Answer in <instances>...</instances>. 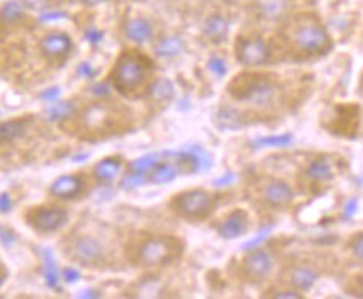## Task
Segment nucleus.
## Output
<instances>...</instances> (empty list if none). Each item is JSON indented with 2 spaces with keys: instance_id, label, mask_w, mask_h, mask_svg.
Listing matches in <instances>:
<instances>
[{
  "instance_id": "obj_41",
  "label": "nucleus",
  "mask_w": 363,
  "mask_h": 299,
  "mask_svg": "<svg viewBox=\"0 0 363 299\" xmlns=\"http://www.w3.org/2000/svg\"><path fill=\"white\" fill-rule=\"evenodd\" d=\"M269 231H272V227L264 229V231L262 232V235H259V236H256L253 241L246 242V244H245V247H246V249H251V247H256V246H258V244H259V242H263L264 239H267V236H268V232H269Z\"/></svg>"
},
{
  "instance_id": "obj_4",
  "label": "nucleus",
  "mask_w": 363,
  "mask_h": 299,
  "mask_svg": "<svg viewBox=\"0 0 363 299\" xmlns=\"http://www.w3.org/2000/svg\"><path fill=\"white\" fill-rule=\"evenodd\" d=\"M181 252H183V242L176 237H151L138 247L136 261L141 266L155 268V266L173 263L179 258Z\"/></svg>"
},
{
  "instance_id": "obj_39",
  "label": "nucleus",
  "mask_w": 363,
  "mask_h": 299,
  "mask_svg": "<svg viewBox=\"0 0 363 299\" xmlns=\"http://www.w3.org/2000/svg\"><path fill=\"white\" fill-rule=\"evenodd\" d=\"M59 96H60V89L59 87H52V89H48V91L42 92L40 99L45 101V102H54Z\"/></svg>"
},
{
  "instance_id": "obj_8",
  "label": "nucleus",
  "mask_w": 363,
  "mask_h": 299,
  "mask_svg": "<svg viewBox=\"0 0 363 299\" xmlns=\"http://www.w3.org/2000/svg\"><path fill=\"white\" fill-rule=\"evenodd\" d=\"M67 221V213L60 208H39L30 213L29 224L39 232H52Z\"/></svg>"
},
{
  "instance_id": "obj_35",
  "label": "nucleus",
  "mask_w": 363,
  "mask_h": 299,
  "mask_svg": "<svg viewBox=\"0 0 363 299\" xmlns=\"http://www.w3.org/2000/svg\"><path fill=\"white\" fill-rule=\"evenodd\" d=\"M62 18H67V13L62 11H44L39 13L40 22H54V21H62Z\"/></svg>"
},
{
  "instance_id": "obj_24",
  "label": "nucleus",
  "mask_w": 363,
  "mask_h": 299,
  "mask_svg": "<svg viewBox=\"0 0 363 299\" xmlns=\"http://www.w3.org/2000/svg\"><path fill=\"white\" fill-rule=\"evenodd\" d=\"M26 13V7L22 6L21 0H9L0 9V24L12 26L21 21Z\"/></svg>"
},
{
  "instance_id": "obj_40",
  "label": "nucleus",
  "mask_w": 363,
  "mask_h": 299,
  "mask_svg": "<svg viewBox=\"0 0 363 299\" xmlns=\"http://www.w3.org/2000/svg\"><path fill=\"white\" fill-rule=\"evenodd\" d=\"M357 209H358V201L357 199H350L347 203V205H345V211H343V218H345V219L353 218V216H355Z\"/></svg>"
},
{
  "instance_id": "obj_49",
  "label": "nucleus",
  "mask_w": 363,
  "mask_h": 299,
  "mask_svg": "<svg viewBox=\"0 0 363 299\" xmlns=\"http://www.w3.org/2000/svg\"><path fill=\"white\" fill-rule=\"evenodd\" d=\"M358 294H360V296L363 298V283H362V288H360V293H358Z\"/></svg>"
},
{
  "instance_id": "obj_47",
  "label": "nucleus",
  "mask_w": 363,
  "mask_h": 299,
  "mask_svg": "<svg viewBox=\"0 0 363 299\" xmlns=\"http://www.w3.org/2000/svg\"><path fill=\"white\" fill-rule=\"evenodd\" d=\"M81 2L87 7H96V6H99V4L104 2V0H81Z\"/></svg>"
},
{
  "instance_id": "obj_48",
  "label": "nucleus",
  "mask_w": 363,
  "mask_h": 299,
  "mask_svg": "<svg viewBox=\"0 0 363 299\" xmlns=\"http://www.w3.org/2000/svg\"><path fill=\"white\" fill-rule=\"evenodd\" d=\"M6 278H7V273H6V271L0 269V288H2V284L6 283Z\"/></svg>"
},
{
  "instance_id": "obj_16",
  "label": "nucleus",
  "mask_w": 363,
  "mask_h": 299,
  "mask_svg": "<svg viewBox=\"0 0 363 299\" xmlns=\"http://www.w3.org/2000/svg\"><path fill=\"white\" fill-rule=\"evenodd\" d=\"M228 32H230V22H228L223 16H220V13L208 17L206 22H204L203 34L206 35V39L209 42L221 44L223 40H226Z\"/></svg>"
},
{
  "instance_id": "obj_33",
  "label": "nucleus",
  "mask_w": 363,
  "mask_h": 299,
  "mask_svg": "<svg viewBox=\"0 0 363 299\" xmlns=\"http://www.w3.org/2000/svg\"><path fill=\"white\" fill-rule=\"evenodd\" d=\"M22 6L26 7V11H32V12H44L48 11L50 0H21Z\"/></svg>"
},
{
  "instance_id": "obj_1",
  "label": "nucleus",
  "mask_w": 363,
  "mask_h": 299,
  "mask_svg": "<svg viewBox=\"0 0 363 299\" xmlns=\"http://www.w3.org/2000/svg\"><path fill=\"white\" fill-rule=\"evenodd\" d=\"M152 69V62L146 55L128 50L118 59L113 71V84L121 94H131L146 82L149 71Z\"/></svg>"
},
{
  "instance_id": "obj_38",
  "label": "nucleus",
  "mask_w": 363,
  "mask_h": 299,
  "mask_svg": "<svg viewBox=\"0 0 363 299\" xmlns=\"http://www.w3.org/2000/svg\"><path fill=\"white\" fill-rule=\"evenodd\" d=\"M12 205H13V203H12V198H11V196H9L7 193H2V194H0V213H2V214L11 213Z\"/></svg>"
},
{
  "instance_id": "obj_9",
  "label": "nucleus",
  "mask_w": 363,
  "mask_h": 299,
  "mask_svg": "<svg viewBox=\"0 0 363 299\" xmlns=\"http://www.w3.org/2000/svg\"><path fill=\"white\" fill-rule=\"evenodd\" d=\"M295 194L285 181H269L263 188V201L274 209H285L293 203Z\"/></svg>"
},
{
  "instance_id": "obj_22",
  "label": "nucleus",
  "mask_w": 363,
  "mask_h": 299,
  "mask_svg": "<svg viewBox=\"0 0 363 299\" xmlns=\"http://www.w3.org/2000/svg\"><path fill=\"white\" fill-rule=\"evenodd\" d=\"M123 169V161L119 157H106L94 167V176L101 182H111L119 176Z\"/></svg>"
},
{
  "instance_id": "obj_32",
  "label": "nucleus",
  "mask_w": 363,
  "mask_h": 299,
  "mask_svg": "<svg viewBox=\"0 0 363 299\" xmlns=\"http://www.w3.org/2000/svg\"><path fill=\"white\" fill-rule=\"evenodd\" d=\"M17 242V235L4 224H0V244L4 247H12Z\"/></svg>"
},
{
  "instance_id": "obj_36",
  "label": "nucleus",
  "mask_w": 363,
  "mask_h": 299,
  "mask_svg": "<svg viewBox=\"0 0 363 299\" xmlns=\"http://www.w3.org/2000/svg\"><path fill=\"white\" fill-rule=\"evenodd\" d=\"M96 74H97V71L94 67H92L91 64H87V62L79 64V67H77V76L79 77L92 79V77H96Z\"/></svg>"
},
{
  "instance_id": "obj_42",
  "label": "nucleus",
  "mask_w": 363,
  "mask_h": 299,
  "mask_svg": "<svg viewBox=\"0 0 363 299\" xmlns=\"http://www.w3.org/2000/svg\"><path fill=\"white\" fill-rule=\"evenodd\" d=\"M109 86L106 82H101V84H96L94 87H92V92H94L96 96H99V97H108L109 96Z\"/></svg>"
},
{
  "instance_id": "obj_37",
  "label": "nucleus",
  "mask_w": 363,
  "mask_h": 299,
  "mask_svg": "<svg viewBox=\"0 0 363 299\" xmlns=\"http://www.w3.org/2000/svg\"><path fill=\"white\" fill-rule=\"evenodd\" d=\"M102 37H104V34H102L101 30H97L96 27H91V29H87V32H86V39L92 45L99 44V42L102 40Z\"/></svg>"
},
{
  "instance_id": "obj_15",
  "label": "nucleus",
  "mask_w": 363,
  "mask_h": 299,
  "mask_svg": "<svg viewBox=\"0 0 363 299\" xmlns=\"http://www.w3.org/2000/svg\"><path fill=\"white\" fill-rule=\"evenodd\" d=\"M82 191V179L79 176H60L50 186V194L60 199H74Z\"/></svg>"
},
{
  "instance_id": "obj_13",
  "label": "nucleus",
  "mask_w": 363,
  "mask_h": 299,
  "mask_svg": "<svg viewBox=\"0 0 363 299\" xmlns=\"http://www.w3.org/2000/svg\"><path fill=\"white\" fill-rule=\"evenodd\" d=\"M291 0H255V11L267 22H278L290 12Z\"/></svg>"
},
{
  "instance_id": "obj_46",
  "label": "nucleus",
  "mask_w": 363,
  "mask_h": 299,
  "mask_svg": "<svg viewBox=\"0 0 363 299\" xmlns=\"http://www.w3.org/2000/svg\"><path fill=\"white\" fill-rule=\"evenodd\" d=\"M233 179H235V176L228 174V176H225V177H221V179H218V181H216V186H225V184H228V182H231Z\"/></svg>"
},
{
  "instance_id": "obj_45",
  "label": "nucleus",
  "mask_w": 363,
  "mask_h": 299,
  "mask_svg": "<svg viewBox=\"0 0 363 299\" xmlns=\"http://www.w3.org/2000/svg\"><path fill=\"white\" fill-rule=\"evenodd\" d=\"M77 298H81V299H92V298H101V294L97 293V291H92V289H86V291H81L77 294Z\"/></svg>"
},
{
  "instance_id": "obj_25",
  "label": "nucleus",
  "mask_w": 363,
  "mask_h": 299,
  "mask_svg": "<svg viewBox=\"0 0 363 299\" xmlns=\"http://www.w3.org/2000/svg\"><path fill=\"white\" fill-rule=\"evenodd\" d=\"M40 256H42V259H44L45 283H48L49 288L59 291V271H57V264H55L52 252H50L49 249H40Z\"/></svg>"
},
{
  "instance_id": "obj_26",
  "label": "nucleus",
  "mask_w": 363,
  "mask_h": 299,
  "mask_svg": "<svg viewBox=\"0 0 363 299\" xmlns=\"http://www.w3.org/2000/svg\"><path fill=\"white\" fill-rule=\"evenodd\" d=\"M174 86L169 79H156L149 87V96L156 101H167L173 97Z\"/></svg>"
},
{
  "instance_id": "obj_28",
  "label": "nucleus",
  "mask_w": 363,
  "mask_h": 299,
  "mask_svg": "<svg viewBox=\"0 0 363 299\" xmlns=\"http://www.w3.org/2000/svg\"><path fill=\"white\" fill-rule=\"evenodd\" d=\"M76 111L74 102H59V104H52L48 109V119L50 123H60V120L71 118Z\"/></svg>"
},
{
  "instance_id": "obj_30",
  "label": "nucleus",
  "mask_w": 363,
  "mask_h": 299,
  "mask_svg": "<svg viewBox=\"0 0 363 299\" xmlns=\"http://www.w3.org/2000/svg\"><path fill=\"white\" fill-rule=\"evenodd\" d=\"M146 181H147L146 176L136 174V172H129V174L123 179V182H121V186H123V189H134Z\"/></svg>"
},
{
  "instance_id": "obj_11",
  "label": "nucleus",
  "mask_w": 363,
  "mask_h": 299,
  "mask_svg": "<svg viewBox=\"0 0 363 299\" xmlns=\"http://www.w3.org/2000/svg\"><path fill=\"white\" fill-rule=\"evenodd\" d=\"M72 39L64 32H52L40 40V50L45 57L60 59L72 50Z\"/></svg>"
},
{
  "instance_id": "obj_34",
  "label": "nucleus",
  "mask_w": 363,
  "mask_h": 299,
  "mask_svg": "<svg viewBox=\"0 0 363 299\" xmlns=\"http://www.w3.org/2000/svg\"><path fill=\"white\" fill-rule=\"evenodd\" d=\"M350 247H352L353 256H355L357 259L363 261V232H358V235L352 237Z\"/></svg>"
},
{
  "instance_id": "obj_2",
  "label": "nucleus",
  "mask_w": 363,
  "mask_h": 299,
  "mask_svg": "<svg viewBox=\"0 0 363 299\" xmlns=\"http://www.w3.org/2000/svg\"><path fill=\"white\" fill-rule=\"evenodd\" d=\"M230 94L241 102L253 106H268L278 94V84L267 76H246L236 77L230 86Z\"/></svg>"
},
{
  "instance_id": "obj_44",
  "label": "nucleus",
  "mask_w": 363,
  "mask_h": 299,
  "mask_svg": "<svg viewBox=\"0 0 363 299\" xmlns=\"http://www.w3.org/2000/svg\"><path fill=\"white\" fill-rule=\"evenodd\" d=\"M273 298H291V299H300L301 294L296 291H280V293H274Z\"/></svg>"
},
{
  "instance_id": "obj_20",
  "label": "nucleus",
  "mask_w": 363,
  "mask_h": 299,
  "mask_svg": "<svg viewBox=\"0 0 363 299\" xmlns=\"http://www.w3.org/2000/svg\"><path fill=\"white\" fill-rule=\"evenodd\" d=\"M181 174V167L178 162H160L155 169L149 172L147 181L152 184H167V182H173L176 177Z\"/></svg>"
},
{
  "instance_id": "obj_29",
  "label": "nucleus",
  "mask_w": 363,
  "mask_h": 299,
  "mask_svg": "<svg viewBox=\"0 0 363 299\" xmlns=\"http://www.w3.org/2000/svg\"><path fill=\"white\" fill-rule=\"evenodd\" d=\"M293 141L291 134L285 135H268V137H259L255 141L256 147H286Z\"/></svg>"
},
{
  "instance_id": "obj_43",
  "label": "nucleus",
  "mask_w": 363,
  "mask_h": 299,
  "mask_svg": "<svg viewBox=\"0 0 363 299\" xmlns=\"http://www.w3.org/2000/svg\"><path fill=\"white\" fill-rule=\"evenodd\" d=\"M79 271L74 269V268H66L64 269V279H66L67 283H76L79 279Z\"/></svg>"
},
{
  "instance_id": "obj_10",
  "label": "nucleus",
  "mask_w": 363,
  "mask_h": 299,
  "mask_svg": "<svg viewBox=\"0 0 363 299\" xmlns=\"http://www.w3.org/2000/svg\"><path fill=\"white\" fill-rule=\"evenodd\" d=\"M272 266H273L272 256L263 249L250 251L248 256H246L243 261L246 276L251 279H258V281L259 279H263L264 276L272 271Z\"/></svg>"
},
{
  "instance_id": "obj_23",
  "label": "nucleus",
  "mask_w": 363,
  "mask_h": 299,
  "mask_svg": "<svg viewBox=\"0 0 363 299\" xmlns=\"http://www.w3.org/2000/svg\"><path fill=\"white\" fill-rule=\"evenodd\" d=\"M183 49H184L183 40L176 35L162 37V39L157 40V44H156V54L160 55V57H164V59L176 57V55H179L181 52H183Z\"/></svg>"
},
{
  "instance_id": "obj_21",
  "label": "nucleus",
  "mask_w": 363,
  "mask_h": 299,
  "mask_svg": "<svg viewBox=\"0 0 363 299\" xmlns=\"http://www.w3.org/2000/svg\"><path fill=\"white\" fill-rule=\"evenodd\" d=\"M290 283L300 291H308L313 288V284L318 279V273L313 268H306V266H296L290 271Z\"/></svg>"
},
{
  "instance_id": "obj_7",
  "label": "nucleus",
  "mask_w": 363,
  "mask_h": 299,
  "mask_svg": "<svg viewBox=\"0 0 363 299\" xmlns=\"http://www.w3.org/2000/svg\"><path fill=\"white\" fill-rule=\"evenodd\" d=\"M71 256L74 261L84 266H97L104 258V249H102L101 242L94 237L82 236L72 242Z\"/></svg>"
},
{
  "instance_id": "obj_14",
  "label": "nucleus",
  "mask_w": 363,
  "mask_h": 299,
  "mask_svg": "<svg viewBox=\"0 0 363 299\" xmlns=\"http://www.w3.org/2000/svg\"><path fill=\"white\" fill-rule=\"evenodd\" d=\"M81 120L86 129L102 130V129L109 128V124L113 123V115H111L108 107H104L101 104H94L91 107H87V109L82 112Z\"/></svg>"
},
{
  "instance_id": "obj_12",
  "label": "nucleus",
  "mask_w": 363,
  "mask_h": 299,
  "mask_svg": "<svg viewBox=\"0 0 363 299\" xmlns=\"http://www.w3.org/2000/svg\"><path fill=\"white\" fill-rule=\"evenodd\" d=\"M248 214L241 211V209H236V211H233L230 216L218 226V235H220L223 239H236V237L243 236L245 232L248 231Z\"/></svg>"
},
{
  "instance_id": "obj_3",
  "label": "nucleus",
  "mask_w": 363,
  "mask_h": 299,
  "mask_svg": "<svg viewBox=\"0 0 363 299\" xmlns=\"http://www.w3.org/2000/svg\"><path fill=\"white\" fill-rule=\"evenodd\" d=\"M291 40L296 49L308 54H322L332 47L328 32L313 16H303L291 30Z\"/></svg>"
},
{
  "instance_id": "obj_17",
  "label": "nucleus",
  "mask_w": 363,
  "mask_h": 299,
  "mask_svg": "<svg viewBox=\"0 0 363 299\" xmlns=\"http://www.w3.org/2000/svg\"><path fill=\"white\" fill-rule=\"evenodd\" d=\"M125 37L136 44H144V42L152 39V26L147 18L134 17L124 27Z\"/></svg>"
},
{
  "instance_id": "obj_5",
  "label": "nucleus",
  "mask_w": 363,
  "mask_h": 299,
  "mask_svg": "<svg viewBox=\"0 0 363 299\" xmlns=\"http://www.w3.org/2000/svg\"><path fill=\"white\" fill-rule=\"evenodd\" d=\"M173 209L179 216L186 219H203L215 208V198L203 189L186 191L176 196L173 201Z\"/></svg>"
},
{
  "instance_id": "obj_18",
  "label": "nucleus",
  "mask_w": 363,
  "mask_h": 299,
  "mask_svg": "<svg viewBox=\"0 0 363 299\" xmlns=\"http://www.w3.org/2000/svg\"><path fill=\"white\" fill-rule=\"evenodd\" d=\"M32 124L30 118H21L0 123V142H12L22 137Z\"/></svg>"
},
{
  "instance_id": "obj_27",
  "label": "nucleus",
  "mask_w": 363,
  "mask_h": 299,
  "mask_svg": "<svg viewBox=\"0 0 363 299\" xmlns=\"http://www.w3.org/2000/svg\"><path fill=\"white\" fill-rule=\"evenodd\" d=\"M160 157L161 156H157V154H151V156L139 157V159H136V161H133L131 164H129V169H131V172H136V174L147 176L149 172L155 169V167L161 162Z\"/></svg>"
},
{
  "instance_id": "obj_31",
  "label": "nucleus",
  "mask_w": 363,
  "mask_h": 299,
  "mask_svg": "<svg viewBox=\"0 0 363 299\" xmlns=\"http://www.w3.org/2000/svg\"><path fill=\"white\" fill-rule=\"evenodd\" d=\"M208 65H209V71L215 74V76H218V77H225V76H226L228 65H226V62H225V59L216 57V55H215V57L209 59Z\"/></svg>"
},
{
  "instance_id": "obj_6",
  "label": "nucleus",
  "mask_w": 363,
  "mask_h": 299,
  "mask_svg": "<svg viewBox=\"0 0 363 299\" xmlns=\"http://www.w3.org/2000/svg\"><path fill=\"white\" fill-rule=\"evenodd\" d=\"M272 57V50L262 37H246L236 42V59L240 64L256 67L267 64Z\"/></svg>"
},
{
  "instance_id": "obj_19",
  "label": "nucleus",
  "mask_w": 363,
  "mask_h": 299,
  "mask_svg": "<svg viewBox=\"0 0 363 299\" xmlns=\"http://www.w3.org/2000/svg\"><path fill=\"white\" fill-rule=\"evenodd\" d=\"M306 176L313 182H327L333 179L335 169L332 161L327 156H318L310 162L308 169H306Z\"/></svg>"
}]
</instances>
